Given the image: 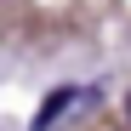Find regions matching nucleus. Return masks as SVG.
Segmentation results:
<instances>
[{
	"label": "nucleus",
	"instance_id": "2",
	"mask_svg": "<svg viewBox=\"0 0 131 131\" xmlns=\"http://www.w3.org/2000/svg\"><path fill=\"white\" fill-rule=\"evenodd\" d=\"M125 120H131V91H125Z\"/></svg>",
	"mask_w": 131,
	"mask_h": 131
},
{
	"label": "nucleus",
	"instance_id": "1",
	"mask_svg": "<svg viewBox=\"0 0 131 131\" xmlns=\"http://www.w3.org/2000/svg\"><path fill=\"white\" fill-rule=\"evenodd\" d=\"M69 103H85V91H80V85H63V91H51L46 103H40V114H34V125H29V131H51V125L63 120V108H69Z\"/></svg>",
	"mask_w": 131,
	"mask_h": 131
}]
</instances>
